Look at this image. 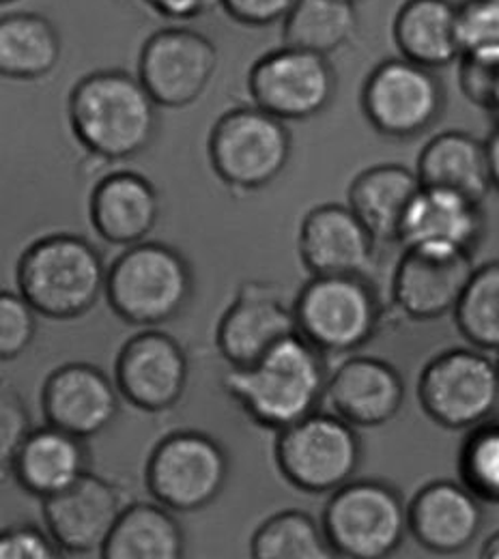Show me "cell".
Instances as JSON below:
<instances>
[{"label": "cell", "instance_id": "ba28073f", "mask_svg": "<svg viewBox=\"0 0 499 559\" xmlns=\"http://www.w3.org/2000/svg\"><path fill=\"white\" fill-rule=\"evenodd\" d=\"M285 121L257 106L224 112L212 128L207 153L215 175L237 190H261L285 173L290 159Z\"/></svg>", "mask_w": 499, "mask_h": 559}, {"label": "cell", "instance_id": "8fae6325", "mask_svg": "<svg viewBox=\"0 0 499 559\" xmlns=\"http://www.w3.org/2000/svg\"><path fill=\"white\" fill-rule=\"evenodd\" d=\"M359 104L377 134L412 140L441 117L445 91L435 71L405 59H388L368 73Z\"/></svg>", "mask_w": 499, "mask_h": 559}, {"label": "cell", "instance_id": "44dd1931", "mask_svg": "<svg viewBox=\"0 0 499 559\" xmlns=\"http://www.w3.org/2000/svg\"><path fill=\"white\" fill-rule=\"evenodd\" d=\"M483 508L474 492L452 480H432L407 506V534L437 556H456L474 545Z\"/></svg>", "mask_w": 499, "mask_h": 559}, {"label": "cell", "instance_id": "ffe728a7", "mask_svg": "<svg viewBox=\"0 0 499 559\" xmlns=\"http://www.w3.org/2000/svg\"><path fill=\"white\" fill-rule=\"evenodd\" d=\"M323 396L338 418L356 428H375L401 412L405 381L390 361L359 355L345 359L328 377Z\"/></svg>", "mask_w": 499, "mask_h": 559}, {"label": "cell", "instance_id": "836d02e7", "mask_svg": "<svg viewBox=\"0 0 499 559\" xmlns=\"http://www.w3.org/2000/svg\"><path fill=\"white\" fill-rule=\"evenodd\" d=\"M454 31L459 57L499 52V0H467L456 7Z\"/></svg>", "mask_w": 499, "mask_h": 559}, {"label": "cell", "instance_id": "ac0fdd59", "mask_svg": "<svg viewBox=\"0 0 499 559\" xmlns=\"http://www.w3.org/2000/svg\"><path fill=\"white\" fill-rule=\"evenodd\" d=\"M41 412L50 426L88 439L104 432L117 418L119 392L102 368L70 361L46 379Z\"/></svg>", "mask_w": 499, "mask_h": 559}, {"label": "cell", "instance_id": "484cf974", "mask_svg": "<svg viewBox=\"0 0 499 559\" xmlns=\"http://www.w3.org/2000/svg\"><path fill=\"white\" fill-rule=\"evenodd\" d=\"M420 190L418 177L403 164H377L361 170L349 186V210L375 241L394 243L403 213Z\"/></svg>", "mask_w": 499, "mask_h": 559}, {"label": "cell", "instance_id": "83f0119b", "mask_svg": "<svg viewBox=\"0 0 499 559\" xmlns=\"http://www.w3.org/2000/svg\"><path fill=\"white\" fill-rule=\"evenodd\" d=\"M99 554L104 559H179L186 536L168 508L136 501L121 510Z\"/></svg>", "mask_w": 499, "mask_h": 559}, {"label": "cell", "instance_id": "f546056e", "mask_svg": "<svg viewBox=\"0 0 499 559\" xmlns=\"http://www.w3.org/2000/svg\"><path fill=\"white\" fill-rule=\"evenodd\" d=\"M354 0H295L283 17L285 46L332 55L356 33Z\"/></svg>", "mask_w": 499, "mask_h": 559}, {"label": "cell", "instance_id": "d590c367", "mask_svg": "<svg viewBox=\"0 0 499 559\" xmlns=\"http://www.w3.org/2000/svg\"><path fill=\"white\" fill-rule=\"evenodd\" d=\"M31 428L33 421L24 399L15 390L0 385V485L13 476L17 452Z\"/></svg>", "mask_w": 499, "mask_h": 559}, {"label": "cell", "instance_id": "52a82bcc", "mask_svg": "<svg viewBox=\"0 0 499 559\" xmlns=\"http://www.w3.org/2000/svg\"><path fill=\"white\" fill-rule=\"evenodd\" d=\"M274 459L286 483L304 492H332L356 476L361 441L336 414L312 412L278 430Z\"/></svg>", "mask_w": 499, "mask_h": 559}, {"label": "cell", "instance_id": "9a60e30c", "mask_svg": "<svg viewBox=\"0 0 499 559\" xmlns=\"http://www.w3.org/2000/svg\"><path fill=\"white\" fill-rule=\"evenodd\" d=\"M472 252L452 246H407L392 278L394 304L414 321L452 312L474 274Z\"/></svg>", "mask_w": 499, "mask_h": 559}, {"label": "cell", "instance_id": "f1b7e54d", "mask_svg": "<svg viewBox=\"0 0 499 559\" xmlns=\"http://www.w3.org/2000/svg\"><path fill=\"white\" fill-rule=\"evenodd\" d=\"M61 50V35L46 15L33 11L0 15V78H46L59 66Z\"/></svg>", "mask_w": 499, "mask_h": 559}, {"label": "cell", "instance_id": "6da1fadb", "mask_svg": "<svg viewBox=\"0 0 499 559\" xmlns=\"http://www.w3.org/2000/svg\"><path fill=\"white\" fill-rule=\"evenodd\" d=\"M328 368L323 353L297 332L288 334L254 364L230 368L224 392L254 424L268 430H283L306 418L323 401Z\"/></svg>", "mask_w": 499, "mask_h": 559}, {"label": "cell", "instance_id": "3957f363", "mask_svg": "<svg viewBox=\"0 0 499 559\" xmlns=\"http://www.w3.org/2000/svg\"><path fill=\"white\" fill-rule=\"evenodd\" d=\"M15 280L20 295L41 317L70 321L99 301L106 265L84 237L55 233L33 241L20 257Z\"/></svg>", "mask_w": 499, "mask_h": 559}, {"label": "cell", "instance_id": "b9f144b4", "mask_svg": "<svg viewBox=\"0 0 499 559\" xmlns=\"http://www.w3.org/2000/svg\"><path fill=\"white\" fill-rule=\"evenodd\" d=\"M498 545H499V536H498V534H494V536H491V538H489V543H487V547H485V554H483V558L498 559Z\"/></svg>", "mask_w": 499, "mask_h": 559}, {"label": "cell", "instance_id": "30bf717a", "mask_svg": "<svg viewBox=\"0 0 499 559\" xmlns=\"http://www.w3.org/2000/svg\"><path fill=\"white\" fill-rule=\"evenodd\" d=\"M418 401L435 424L448 430L472 428L498 407V366L478 350H443L420 372Z\"/></svg>", "mask_w": 499, "mask_h": 559}, {"label": "cell", "instance_id": "8d00e7d4", "mask_svg": "<svg viewBox=\"0 0 499 559\" xmlns=\"http://www.w3.org/2000/svg\"><path fill=\"white\" fill-rule=\"evenodd\" d=\"M456 61L463 95L474 106L496 112L499 104V52L461 55Z\"/></svg>", "mask_w": 499, "mask_h": 559}, {"label": "cell", "instance_id": "d6a6232c", "mask_svg": "<svg viewBox=\"0 0 499 559\" xmlns=\"http://www.w3.org/2000/svg\"><path fill=\"white\" fill-rule=\"evenodd\" d=\"M459 474L463 487L478 501L498 503L499 499V426L480 421L472 426L459 452Z\"/></svg>", "mask_w": 499, "mask_h": 559}, {"label": "cell", "instance_id": "277c9868", "mask_svg": "<svg viewBox=\"0 0 499 559\" xmlns=\"http://www.w3.org/2000/svg\"><path fill=\"white\" fill-rule=\"evenodd\" d=\"M194 276L188 259L173 246L141 241L128 246L106 270L104 293L112 312L130 325H164L188 306Z\"/></svg>", "mask_w": 499, "mask_h": 559}, {"label": "cell", "instance_id": "ab89813d", "mask_svg": "<svg viewBox=\"0 0 499 559\" xmlns=\"http://www.w3.org/2000/svg\"><path fill=\"white\" fill-rule=\"evenodd\" d=\"M143 2L168 20H192L210 7V0H143Z\"/></svg>", "mask_w": 499, "mask_h": 559}, {"label": "cell", "instance_id": "d4e9b609", "mask_svg": "<svg viewBox=\"0 0 499 559\" xmlns=\"http://www.w3.org/2000/svg\"><path fill=\"white\" fill-rule=\"evenodd\" d=\"M84 472H88L84 439L50 424L31 428L13 465L17 485L37 499L70 487Z\"/></svg>", "mask_w": 499, "mask_h": 559}, {"label": "cell", "instance_id": "7a4b0ae2", "mask_svg": "<svg viewBox=\"0 0 499 559\" xmlns=\"http://www.w3.org/2000/svg\"><path fill=\"white\" fill-rule=\"evenodd\" d=\"M73 136L104 162L141 155L157 132V106L139 78L121 70H97L70 93Z\"/></svg>", "mask_w": 499, "mask_h": 559}, {"label": "cell", "instance_id": "9c48e42d", "mask_svg": "<svg viewBox=\"0 0 499 559\" xmlns=\"http://www.w3.org/2000/svg\"><path fill=\"white\" fill-rule=\"evenodd\" d=\"M226 450L201 430H175L148 454L144 483L151 497L175 512H197L214 503L228 480Z\"/></svg>", "mask_w": 499, "mask_h": 559}, {"label": "cell", "instance_id": "e575fe53", "mask_svg": "<svg viewBox=\"0 0 499 559\" xmlns=\"http://www.w3.org/2000/svg\"><path fill=\"white\" fill-rule=\"evenodd\" d=\"M37 336V312L20 293L0 288V361L24 355Z\"/></svg>", "mask_w": 499, "mask_h": 559}, {"label": "cell", "instance_id": "7c38bea8", "mask_svg": "<svg viewBox=\"0 0 499 559\" xmlns=\"http://www.w3.org/2000/svg\"><path fill=\"white\" fill-rule=\"evenodd\" d=\"M248 93L257 108L278 121H308L332 104L336 73L328 57L285 46L250 68Z\"/></svg>", "mask_w": 499, "mask_h": 559}, {"label": "cell", "instance_id": "5b68a950", "mask_svg": "<svg viewBox=\"0 0 499 559\" xmlns=\"http://www.w3.org/2000/svg\"><path fill=\"white\" fill-rule=\"evenodd\" d=\"M321 532L334 558H390L405 540L407 506L388 483L352 478L332 490Z\"/></svg>", "mask_w": 499, "mask_h": 559}, {"label": "cell", "instance_id": "4316f807", "mask_svg": "<svg viewBox=\"0 0 499 559\" xmlns=\"http://www.w3.org/2000/svg\"><path fill=\"white\" fill-rule=\"evenodd\" d=\"M454 17L450 0H407L392 26L403 59L430 71L452 66L459 59Z\"/></svg>", "mask_w": 499, "mask_h": 559}, {"label": "cell", "instance_id": "7402d4cb", "mask_svg": "<svg viewBox=\"0 0 499 559\" xmlns=\"http://www.w3.org/2000/svg\"><path fill=\"white\" fill-rule=\"evenodd\" d=\"M88 215L95 233L112 246L141 243L159 217L155 186L134 170L108 173L91 192Z\"/></svg>", "mask_w": 499, "mask_h": 559}, {"label": "cell", "instance_id": "1f68e13d", "mask_svg": "<svg viewBox=\"0 0 499 559\" xmlns=\"http://www.w3.org/2000/svg\"><path fill=\"white\" fill-rule=\"evenodd\" d=\"M454 321L463 338L476 349L499 347V263L474 270L467 286L456 299Z\"/></svg>", "mask_w": 499, "mask_h": 559}, {"label": "cell", "instance_id": "f35d334b", "mask_svg": "<svg viewBox=\"0 0 499 559\" xmlns=\"http://www.w3.org/2000/svg\"><path fill=\"white\" fill-rule=\"evenodd\" d=\"M295 0H219L222 9L239 24L268 26L283 20Z\"/></svg>", "mask_w": 499, "mask_h": 559}, {"label": "cell", "instance_id": "60d3db41", "mask_svg": "<svg viewBox=\"0 0 499 559\" xmlns=\"http://www.w3.org/2000/svg\"><path fill=\"white\" fill-rule=\"evenodd\" d=\"M485 153H487V162L491 168L494 179L499 181V134L498 130H494L489 134V139L485 140Z\"/></svg>", "mask_w": 499, "mask_h": 559}, {"label": "cell", "instance_id": "2e32d148", "mask_svg": "<svg viewBox=\"0 0 499 559\" xmlns=\"http://www.w3.org/2000/svg\"><path fill=\"white\" fill-rule=\"evenodd\" d=\"M46 532L59 551L91 556L102 551L123 510L121 490L106 478L84 472L70 487L41 499Z\"/></svg>", "mask_w": 499, "mask_h": 559}, {"label": "cell", "instance_id": "5bb4252c", "mask_svg": "<svg viewBox=\"0 0 499 559\" xmlns=\"http://www.w3.org/2000/svg\"><path fill=\"white\" fill-rule=\"evenodd\" d=\"M188 355L166 332L144 330L132 336L117 355V392L136 409L162 414L175 407L188 385Z\"/></svg>", "mask_w": 499, "mask_h": 559}, {"label": "cell", "instance_id": "7bdbcfd3", "mask_svg": "<svg viewBox=\"0 0 499 559\" xmlns=\"http://www.w3.org/2000/svg\"><path fill=\"white\" fill-rule=\"evenodd\" d=\"M9 2H15V0H0V4H9Z\"/></svg>", "mask_w": 499, "mask_h": 559}, {"label": "cell", "instance_id": "e0dca14e", "mask_svg": "<svg viewBox=\"0 0 499 559\" xmlns=\"http://www.w3.org/2000/svg\"><path fill=\"white\" fill-rule=\"evenodd\" d=\"M295 332L293 310L276 286L259 280L241 284L215 330V347L230 368L250 366Z\"/></svg>", "mask_w": 499, "mask_h": 559}, {"label": "cell", "instance_id": "603a6c76", "mask_svg": "<svg viewBox=\"0 0 499 559\" xmlns=\"http://www.w3.org/2000/svg\"><path fill=\"white\" fill-rule=\"evenodd\" d=\"M485 233V213L480 203H474L456 192L423 188L403 213L399 237L407 246H452L474 252Z\"/></svg>", "mask_w": 499, "mask_h": 559}, {"label": "cell", "instance_id": "cb8c5ba5", "mask_svg": "<svg viewBox=\"0 0 499 559\" xmlns=\"http://www.w3.org/2000/svg\"><path fill=\"white\" fill-rule=\"evenodd\" d=\"M416 177L423 188L456 192L474 203H483L498 181L491 175L485 142L467 132H441L420 151Z\"/></svg>", "mask_w": 499, "mask_h": 559}, {"label": "cell", "instance_id": "4fadbf2b", "mask_svg": "<svg viewBox=\"0 0 499 559\" xmlns=\"http://www.w3.org/2000/svg\"><path fill=\"white\" fill-rule=\"evenodd\" d=\"M217 70L214 41L192 28H162L143 44L139 82L162 108H188Z\"/></svg>", "mask_w": 499, "mask_h": 559}, {"label": "cell", "instance_id": "d6986e66", "mask_svg": "<svg viewBox=\"0 0 499 559\" xmlns=\"http://www.w3.org/2000/svg\"><path fill=\"white\" fill-rule=\"evenodd\" d=\"M375 237L347 205L325 203L308 211L297 248L312 276H366L375 261Z\"/></svg>", "mask_w": 499, "mask_h": 559}, {"label": "cell", "instance_id": "74e56055", "mask_svg": "<svg viewBox=\"0 0 499 559\" xmlns=\"http://www.w3.org/2000/svg\"><path fill=\"white\" fill-rule=\"evenodd\" d=\"M61 556L48 532L35 525L0 530V559H55Z\"/></svg>", "mask_w": 499, "mask_h": 559}, {"label": "cell", "instance_id": "4dcf8cb0", "mask_svg": "<svg viewBox=\"0 0 499 559\" xmlns=\"http://www.w3.org/2000/svg\"><path fill=\"white\" fill-rule=\"evenodd\" d=\"M254 559H330L321 525L304 510H283L261 523L250 540Z\"/></svg>", "mask_w": 499, "mask_h": 559}, {"label": "cell", "instance_id": "8992f818", "mask_svg": "<svg viewBox=\"0 0 499 559\" xmlns=\"http://www.w3.org/2000/svg\"><path fill=\"white\" fill-rule=\"evenodd\" d=\"M290 310L295 332L321 353L364 347L383 314L381 297L366 276H312Z\"/></svg>", "mask_w": 499, "mask_h": 559}]
</instances>
